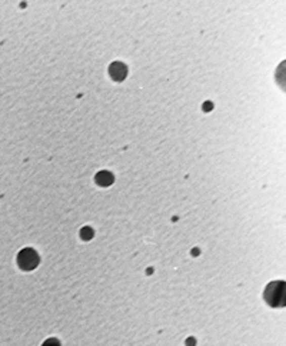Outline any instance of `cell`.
<instances>
[{
    "label": "cell",
    "mask_w": 286,
    "mask_h": 346,
    "mask_svg": "<svg viewBox=\"0 0 286 346\" xmlns=\"http://www.w3.org/2000/svg\"><path fill=\"white\" fill-rule=\"evenodd\" d=\"M285 285L282 280L272 282L265 290V299L270 306H283L285 302Z\"/></svg>",
    "instance_id": "cell-1"
},
{
    "label": "cell",
    "mask_w": 286,
    "mask_h": 346,
    "mask_svg": "<svg viewBox=\"0 0 286 346\" xmlns=\"http://www.w3.org/2000/svg\"><path fill=\"white\" fill-rule=\"evenodd\" d=\"M17 264H19V266L22 269H25V271H32L39 264V256L32 249H25V250H22L19 253Z\"/></svg>",
    "instance_id": "cell-2"
},
{
    "label": "cell",
    "mask_w": 286,
    "mask_h": 346,
    "mask_svg": "<svg viewBox=\"0 0 286 346\" xmlns=\"http://www.w3.org/2000/svg\"><path fill=\"white\" fill-rule=\"evenodd\" d=\"M109 72H110V74H112V77H113L114 80H117V82L123 80V79H125V76H126V73H128V70H126L125 65L120 63V62H116V63H113V65L110 66V69H109Z\"/></svg>",
    "instance_id": "cell-3"
},
{
    "label": "cell",
    "mask_w": 286,
    "mask_h": 346,
    "mask_svg": "<svg viewBox=\"0 0 286 346\" xmlns=\"http://www.w3.org/2000/svg\"><path fill=\"white\" fill-rule=\"evenodd\" d=\"M96 182L102 186H107V185H110L113 182V178L109 172H100L96 175Z\"/></svg>",
    "instance_id": "cell-4"
},
{
    "label": "cell",
    "mask_w": 286,
    "mask_h": 346,
    "mask_svg": "<svg viewBox=\"0 0 286 346\" xmlns=\"http://www.w3.org/2000/svg\"><path fill=\"white\" fill-rule=\"evenodd\" d=\"M43 346H60V343H59V340L55 338H50L48 339L45 343H43Z\"/></svg>",
    "instance_id": "cell-5"
},
{
    "label": "cell",
    "mask_w": 286,
    "mask_h": 346,
    "mask_svg": "<svg viewBox=\"0 0 286 346\" xmlns=\"http://www.w3.org/2000/svg\"><path fill=\"white\" fill-rule=\"evenodd\" d=\"M82 235H83V238H85V239H89V238H92L93 232L89 231V229H83Z\"/></svg>",
    "instance_id": "cell-6"
}]
</instances>
